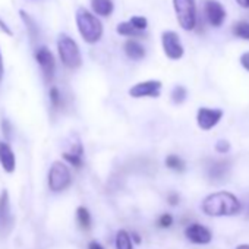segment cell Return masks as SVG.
<instances>
[{
    "mask_svg": "<svg viewBox=\"0 0 249 249\" xmlns=\"http://www.w3.org/2000/svg\"><path fill=\"white\" fill-rule=\"evenodd\" d=\"M202 213L210 217H230L242 211V204L231 192L220 191L208 195L202 201Z\"/></svg>",
    "mask_w": 249,
    "mask_h": 249,
    "instance_id": "obj_1",
    "label": "cell"
},
{
    "mask_svg": "<svg viewBox=\"0 0 249 249\" xmlns=\"http://www.w3.org/2000/svg\"><path fill=\"white\" fill-rule=\"evenodd\" d=\"M75 18H76L78 31L84 38V41H87L88 44H95L103 36V25L100 19H97L85 8H78Z\"/></svg>",
    "mask_w": 249,
    "mask_h": 249,
    "instance_id": "obj_2",
    "label": "cell"
},
{
    "mask_svg": "<svg viewBox=\"0 0 249 249\" xmlns=\"http://www.w3.org/2000/svg\"><path fill=\"white\" fill-rule=\"evenodd\" d=\"M57 50H59V56H60L62 63L66 68L78 69L82 65V57H81L79 47H78L76 41L73 38H71L69 36H66V34L59 36Z\"/></svg>",
    "mask_w": 249,
    "mask_h": 249,
    "instance_id": "obj_3",
    "label": "cell"
},
{
    "mask_svg": "<svg viewBox=\"0 0 249 249\" xmlns=\"http://www.w3.org/2000/svg\"><path fill=\"white\" fill-rule=\"evenodd\" d=\"M173 6L180 27L186 31H192L196 25L195 0H173Z\"/></svg>",
    "mask_w": 249,
    "mask_h": 249,
    "instance_id": "obj_4",
    "label": "cell"
},
{
    "mask_svg": "<svg viewBox=\"0 0 249 249\" xmlns=\"http://www.w3.org/2000/svg\"><path fill=\"white\" fill-rule=\"evenodd\" d=\"M72 183V176L68 166L62 161H54L49 172V186L53 192H62Z\"/></svg>",
    "mask_w": 249,
    "mask_h": 249,
    "instance_id": "obj_5",
    "label": "cell"
},
{
    "mask_svg": "<svg viewBox=\"0 0 249 249\" xmlns=\"http://www.w3.org/2000/svg\"><path fill=\"white\" fill-rule=\"evenodd\" d=\"M161 44H163V50H164V54L172 59V60H179L182 59L185 50H183V46L180 43V38L176 33L173 31H164L161 34Z\"/></svg>",
    "mask_w": 249,
    "mask_h": 249,
    "instance_id": "obj_6",
    "label": "cell"
},
{
    "mask_svg": "<svg viewBox=\"0 0 249 249\" xmlns=\"http://www.w3.org/2000/svg\"><path fill=\"white\" fill-rule=\"evenodd\" d=\"M36 60L41 68L46 82H52L54 78V71H56V60H54L53 53L47 47L43 46L36 50Z\"/></svg>",
    "mask_w": 249,
    "mask_h": 249,
    "instance_id": "obj_7",
    "label": "cell"
},
{
    "mask_svg": "<svg viewBox=\"0 0 249 249\" xmlns=\"http://www.w3.org/2000/svg\"><path fill=\"white\" fill-rule=\"evenodd\" d=\"M161 87H163V84L160 81H156V79L138 82L129 89V95L132 98H145V97L157 98V97H160Z\"/></svg>",
    "mask_w": 249,
    "mask_h": 249,
    "instance_id": "obj_8",
    "label": "cell"
},
{
    "mask_svg": "<svg viewBox=\"0 0 249 249\" xmlns=\"http://www.w3.org/2000/svg\"><path fill=\"white\" fill-rule=\"evenodd\" d=\"M14 227V217L11 213V202L8 191L0 194V236H8Z\"/></svg>",
    "mask_w": 249,
    "mask_h": 249,
    "instance_id": "obj_9",
    "label": "cell"
},
{
    "mask_svg": "<svg viewBox=\"0 0 249 249\" xmlns=\"http://www.w3.org/2000/svg\"><path fill=\"white\" fill-rule=\"evenodd\" d=\"M221 117H223V110L201 107L196 113V124L202 131H210L221 120Z\"/></svg>",
    "mask_w": 249,
    "mask_h": 249,
    "instance_id": "obj_10",
    "label": "cell"
},
{
    "mask_svg": "<svg viewBox=\"0 0 249 249\" xmlns=\"http://www.w3.org/2000/svg\"><path fill=\"white\" fill-rule=\"evenodd\" d=\"M204 12H205V18L211 27L218 28L223 25V22L226 19V9L223 8V5L220 2H217V0H205Z\"/></svg>",
    "mask_w": 249,
    "mask_h": 249,
    "instance_id": "obj_11",
    "label": "cell"
},
{
    "mask_svg": "<svg viewBox=\"0 0 249 249\" xmlns=\"http://www.w3.org/2000/svg\"><path fill=\"white\" fill-rule=\"evenodd\" d=\"M185 236L189 242L196 243V245H208L213 240V233L208 227L199 224V223H192L185 229Z\"/></svg>",
    "mask_w": 249,
    "mask_h": 249,
    "instance_id": "obj_12",
    "label": "cell"
},
{
    "mask_svg": "<svg viewBox=\"0 0 249 249\" xmlns=\"http://www.w3.org/2000/svg\"><path fill=\"white\" fill-rule=\"evenodd\" d=\"M0 164L6 173H14L17 169V159L12 148L9 147V144L2 141H0Z\"/></svg>",
    "mask_w": 249,
    "mask_h": 249,
    "instance_id": "obj_13",
    "label": "cell"
},
{
    "mask_svg": "<svg viewBox=\"0 0 249 249\" xmlns=\"http://www.w3.org/2000/svg\"><path fill=\"white\" fill-rule=\"evenodd\" d=\"M230 163L226 160H218V161H213L208 167V176L214 180V182H220L227 176V172L230 169L229 166Z\"/></svg>",
    "mask_w": 249,
    "mask_h": 249,
    "instance_id": "obj_14",
    "label": "cell"
},
{
    "mask_svg": "<svg viewBox=\"0 0 249 249\" xmlns=\"http://www.w3.org/2000/svg\"><path fill=\"white\" fill-rule=\"evenodd\" d=\"M82 154H84V147H82L81 142H76L71 148V151H65L63 153V159L69 164H72L73 167H81L82 166Z\"/></svg>",
    "mask_w": 249,
    "mask_h": 249,
    "instance_id": "obj_15",
    "label": "cell"
},
{
    "mask_svg": "<svg viewBox=\"0 0 249 249\" xmlns=\"http://www.w3.org/2000/svg\"><path fill=\"white\" fill-rule=\"evenodd\" d=\"M124 53L132 60H141L145 57V49L135 40H128L124 43Z\"/></svg>",
    "mask_w": 249,
    "mask_h": 249,
    "instance_id": "obj_16",
    "label": "cell"
},
{
    "mask_svg": "<svg viewBox=\"0 0 249 249\" xmlns=\"http://www.w3.org/2000/svg\"><path fill=\"white\" fill-rule=\"evenodd\" d=\"M91 8L100 17H110L114 9V5L113 0H91Z\"/></svg>",
    "mask_w": 249,
    "mask_h": 249,
    "instance_id": "obj_17",
    "label": "cell"
},
{
    "mask_svg": "<svg viewBox=\"0 0 249 249\" xmlns=\"http://www.w3.org/2000/svg\"><path fill=\"white\" fill-rule=\"evenodd\" d=\"M117 33L120 36H124V37H145V31H140L137 30L131 22H120L117 25Z\"/></svg>",
    "mask_w": 249,
    "mask_h": 249,
    "instance_id": "obj_18",
    "label": "cell"
},
{
    "mask_svg": "<svg viewBox=\"0 0 249 249\" xmlns=\"http://www.w3.org/2000/svg\"><path fill=\"white\" fill-rule=\"evenodd\" d=\"M116 249H134L131 233L123 229L116 233Z\"/></svg>",
    "mask_w": 249,
    "mask_h": 249,
    "instance_id": "obj_19",
    "label": "cell"
},
{
    "mask_svg": "<svg viewBox=\"0 0 249 249\" xmlns=\"http://www.w3.org/2000/svg\"><path fill=\"white\" fill-rule=\"evenodd\" d=\"M19 17L22 18V22L25 24V27H27V30H28V34H30L31 40L36 41V40L38 38V34H40L38 25L36 24V21H34L25 11H19Z\"/></svg>",
    "mask_w": 249,
    "mask_h": 249,
    "instance_id": "obj_20",
    "label": "cell"
},
{
    "mask_svg": "<svg viewBox=\"0 0 249 249\" xmlns=\"http://www.w3.org/2000/svg\"><path fill=\"white\" fill-rule=\"evenodd\" d=\"M76 221L82 230H88L91 227V214L85 207H78L76 210Z\"/></svg>",
    "mask_w": 249,
    "mask_h": 249,
    "instance_id": "obj_21",
    "label": "cell"
},
{
    "mask_svg": "<svg viewBox=\"0 0 249 249\" xmlns=\"http://www.w3.org/2000/svg\"><path fill=\"white\" fill-rule=\"evenodd\" d=\"M166 166L170 169V170H175V172H183L185 169H186V164H185V161L179 157V156H176V154H169L167 157H166Z\"/></svg>",
    "mask_w": 249,
    "mask_h": 249,
    "instance_id": "obj_22",
    "label": "cell"
},
{
    "mask_svg": "<svg viewBox=\"0 0 249 249\" xmlns=\"http://www.w3.org/2000/svg\"><path fill=\"white\" fill-rule=\"evenodd\" d=\"M233 34L242 40L249 41V22L246 21H239L233 25Z\"/></svg>",
    "mask_w": 249,
    "mask_h": 249,
    "instance_id": "obj_23",
    "label": "cell"
},
{
    "mask_svg": "<svg viewBox=\"0 0 249 249\" xmlns=\"http://www.w3.org/2000/svg\"><path fill=\"white\" fill-rule=\"evenodd\" d=\"M188 98V89L182 85H178L172 91V100L175 104H182Z\"/></svg>",
    "mask_w": 249,
    "mask_h": 249,
    "instance_id": "obj_24",
    "label": "cell"
},
{
    "mask_svg": "<svg viewBox=\"0 0 249 249\" xmlns=\"http://www.w3.org/2000/svg\"><path fill=\"white\" fill-rule=\"evenodd\" d=\"M50 101H52V106L54 108H59L62 106V95H60V91L57 87L50 88Z\"/></svg>",
    "mask_w": 249,
    "mask_h": 249,
    "instance_id": "obj_25",
    "label": "cell"
},
{
    "mask_svg": "<svg viewBox=\"0 0 249 249\" xmlns=\"http://www.w3.org/2000/svg\"><path fill=\"white\" fill-rule=\"evenodd\" d=\"M129 22H131L137 30H140V31H145L147 27H148L147 18H144V17H132V18L129 19Z\"/></svg>",
    "mask_w": 249,
    "mask_h": 249,
    "instance_id": "obj_26",
    "label": "cell"
},
{
    "mask_svg": "<svg viewBox=\"0 0 249 249\" xmlns=\"http://www.w3.org/2000/svg\"><path fill=\"white\" fill-rule=\"evenodd\" d=\"M157 224H159V227H161V229H169V227L173 224V215L169 214V213L161 214V215L159 217V220H157Z\"/></svg>",
    "mask_w": 249,
    "mask_h": 249,
    "instance_id": "obj_27",
    "label": "cell"
},
{
    "mask_svg": "<svg viewBox=\"0 0 249 249\" xmlns=\"http://www.w3.org/2000/svg\"><path fill=\"white\" fill-rule=\"evenodd\" d=\"M215 151L220 153V154H227L230 151V142L226 141V140H220L217 144H215Z\"/></svg>",
    "mask_w": 249,
    "mask_h": 249,
    "instance_id": "obj_28",
    "label": "cell"
},
{
    "mask_svg": "<svg viewBox=\"0 0 249 249\" xmlns=\"http://www.w3.org/2000/svg\"><path fill=\"white\" fill-rule=\"evenodd\" d=\"M179 199H180V196H179V194L178 192H169V195H167V201H169V204L170 205H178L179 204Z\"/></svg>",
    "mask_w": 249,
    "mask_h": 249,
    "instance_id": "obj_29",
    "label": "cell"
},
{
    "mask_svg": "<svg viewBox=\"0 0 249 249\" xmlns=\"http://www.w3.org/2000/svg\"><path fill=\"white\" fill-rule=\"evenodd\" d=\"M240 65L243 66V69H246L249 72V52H246L240 56Z\"/></svg>",
    "mask_w": 249,
    "mask_h": 249,
    "instance_id": "obj_30",
    "label": "cell"
},
{
    "mask_svg": "<svg viewBox=\"0 0 249 249\" xmlns=\"http://www.w3.org/2000/svg\"><path fill=\"white\" fill-rule=\"evenodd\" d=\"M0 30H2L5 34H8V36H14V33L11 31V28L5 24V21L2 19V18H0Z\"/></svg>",
    "mask_w": 249,
    "mask_h": 249,
    "instance_id": "obj_31",
    "label": "cell"
},
{
    "mask_svg": "<svg viewBox=\"0 0 249 249\" xmlns=\"http://www.w3.org/2000/svg\"><path fill=\"white\" fill-rule=\"evenodd\" d=\"M3 75H5V66H3V56H2V52H0V84H2Z\"/></svg>",
    "mask_w": 249,
    "mask_h": 249,
    "instance_id": "obj_32",
    "label": "cell"
},
{
    "mask_svg": "<svg viewBox=\"0 0 249 249\" xmlns=\"http://www.w3.org/2000/svg\"><path fill=\"white\" fill-rule=\"evenodd\" d=\"M88 249H104L98 242H95V240H92V242H89V245H88Z\"/></svg>",
    "mask_w": 249,
    "mask_h": 249,
    "instance_id": "obj_33",
    "label": "cell"
},
{
    "mask_svg": "<svg viewBox=\"0 0 249 249\" xmlns=\"http://www.w3.org/2000/svg\"><path fill=\"white\" fill-rule=\"evenodd\" d=\"M236 2L242 6V8H246L249 9V0H236Z\"/></svg>",
    "mask_w": 249,
    "mask_h": 249,
    "instance_id": "obj_34",
    "label": "cell"
},
{
    "mask_svg": "<svg viewBox=\"0 0 249 249\" xmlns=\"http://www.w3.org/2000/svg\"><path fill=\"white\" fill-rule=\"evenodd\" d=\"M131 236H132V239H134L137 243H141V237H140V234H138V233L132 231V233H131Z\"/></svg>",
    "mask_w": 249,
    "mask_h": 249,
    "instance_id": "obj_35",
    "label": "cell"
},
{
    "mask_svg": "<svg viewBox=\"0 0 249 249\" xmlns=\"http://www.w3.org/2000/svg\"><path fill=\"white\" fill-rule=\"evenodd\" d=\"M3 129H5V135L8 137V135H9V123H8L6 120L3 122Z\"/></svg>",
    "mask_w": 249,
    "mask_h": 249,
    "instance_id": "obj_36",
    "label": "cell"
},
{
    "mask_svg": "<svg viewBox=\"0 0 249 249\" xmlns=\"http://www.w3.org/2000/svg\"><path fill=\"white\" fill-rule=\"evenodd\" d=\"M236 249H249V245L248 243H242V245H237Z\"/></svg>",
    "mask_w": 249,
    "mask_h": 249,
    "instance_id": "obj_37",
    "label": "cell"
},
{
    "mask_svg": "<svg viewBox=\"0 0 249 249\" xmlns=\"http://www.w3.org/2000/svg\"><path fill=\"white\" fill-rule=\"evenodd\" d=\"M248 211H249V202H248Z\"/></svg>",
    "mask_w": 249,
    "mask_h": 249,
    "instance_id": "obj_38",
    "label": "cell"
}]
</instances>
